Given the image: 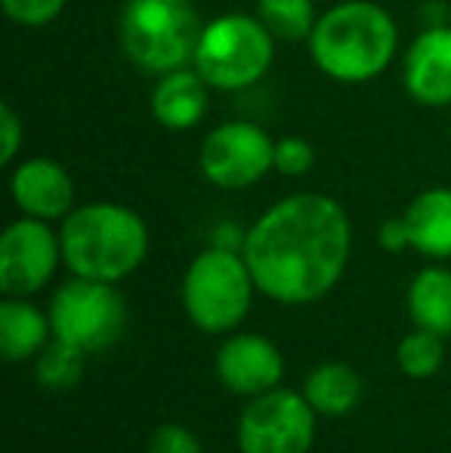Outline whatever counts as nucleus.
Listing matches in <instances>:
<instances>
[{
    "label": "nucleus",
    "mask_w": 451,
    "mask_h": 453,
    "mask_svg": "<svg viewBox=\"0 0 451 453\" xmlns=\"http://www.w3.org/2000/svg\"><path fill=\"white\" fill-rule=\"evenodd\" d=\"M253 274L238 250L198 253L183 274V309L205 334H229L247 318L253 303Z\"/></svg>",
    "instance_id": "nucleus-5"
},
{
    "label": "nucleus",
    "mask_w": 451,
    "mask_h": 453,
    "mask_svg": "<svg viewBox=\"0 0 451 453\" xmlns=\"http://www.w3.org/2000/svg\"><path fill=\"white\" fill-rule=\"evenodd\" d=\"M303 398L319 417H346L362 401V376L343 361H325L303 380Z\"/></svg>",
    "instance_id": "nucleus-17"
},
{
    "label": "nucleus",
    "mask_w": 451,
    "mask_h": 453,
    "mask_svg": "<svg viewBox=\"0 0 451 453\" xmlns=\"http://www.w3.org/2000/svg\"><path fill=\"white\" fill-rule=\"evenodd\" d=\"M315 419L303 392L272 388L247 401L238 417V453H309L315 441Z\"/></svg>",
    "instance_id": "nucleus-8"
},
{
    "label": "nucleus",
    "mask_w": 451,
    "mask_h": 453,
    "mask_svg": "<svg viewBox=\"0 0 451 453\" xmlns=\"http://www.w3.org/2000/svg\"><path fill=\"white\" fill-rule=\"evenodd\" d=\"M10 191L25 216L53 222L74 210V182L62 164L50 157H31L12 170Z\"/></svg>",
    "instance_id": "nucleus-13"
},
{
    "label": "nucleus",
    "mask_w": 451,
    "mask_h": 453,
    "mask_svg": "<svg viewBox=\"0 0 451 453\" xmlns=\"http://www.w3.org/2000/svg\"><path fill=\"white\" fill-rule=\"evenodd\" d=\"M399 47L393 16L371 0H346L325 12L309 35L313 62L340 84H365L386 72Z\"/></svg>",
    "instance_id": "nucleus-3"
},
{
    "label": "nucleus",
    "mask_w": 451,
    "mask_h": 453,
    "mask_svg": "<svg viewBox=\"0 0 451 453\" xmlns=\"http://www.w3.org/2000/svg\"><path fill=\"white\" fill-rule=\"evenodd\" d=\"M50 324L56 340L78 346L84 355L105 352L121 340L127 324V303L109 280L78 278L53 293Z\"/></svg>",
    "instance_id": "nucleus-7"
},
{
    "label": "nucleus",
    "mask_w": 451,
    "mask_h": 453,
    "mask_svg": "<svg viewBox=\"0 0 451 453\" xmlns=\"http://www.w3.org/2000/svg\"><path fill=\"white\" fill-rule=\"evenodd\" d=\"M84 376V352L66 340H50L35 358V380L47 392H68Z\"/></svg>",
    "instance_id": "nucleus-19"
},
{
    "label": "nucleus",
    "mask_w": 451,
    "mask_h": 453,
    "mask_svg": "<svg viewBox=\"0 0 451 453\" xmlns=\"http://www.w3.org/2000/svg\"><path fill=\"white\" fill-rule=\"evenodd\" d=\"M62 263V241L43 219L25 216L0 234V290L6 296H31L43 290Z\"/></svg>",
    "instance_id": "nucleus-10"
},
{
    "label": "nucleus",
    "mask_w": 451,
    "mask_h": 453,
    "mask_svg": "<svg viewBox=\"0 0 451 453\" xmlns=\"http://www.w3.org/2000/svg\"><path fill=\"white\" fill-rule=\"evenodd\" d=\"M198 167L205 180L217 188H247L276 170V142L266 136L263 127L232 120L205 136Z\"/></svg>",
    "instance_id": "nucleus-9"
},
{
    "label": "nucleus",
    "mask_w": 451,
    "mask_h": 453,
    "mask_svg": "<svg viewBox=\"0 0 451 453\" xmlns=\"http://www.w3.org/2000/svg\"><path fill=\"white\" fill-rule=\"evenodd\" d=\"M207 111V81L198 72L176 68L161 74L152 90V114L167 130H192Z\"/></svg>",
    "instance_id": "nucleus-15"
},
{
    "label": "nucleus",
    "mask_w": 451,
    "mask_h": 453,
    "mask_svg": "<svg viewBox=\"0 0 451 453\" xmlns=\"http://www.w3.org/2000/svg\"><path fill=\"white\" fill-rule=\"evenodd\" d=\"M53 324L25 296H6L0 303V352L10 364L37 358L50 342Z\"/></svg>",
    "instance_id": "nucleus-16"
},
{
    "label": "nucleus",
    "mask_w": 451,
    "mask_h": 453,
    "mask_svg": "<svg viewBox=\"0 0 451 453\" xmlns=\"http://www.w3.org/2000/svg\"><path fill=\"white\" fill-rule=\"evenodd\" d=\"M405 90L430 108L451 105V28L433 25L405 53Z\"/></svg>",
    "instance_id": "nucleus-14"
},
{
    "label": "nucleus",
    "mask_w": 451,
    "mask_h": 453,
    "mask_svg": "<svg viewBox=\"0 0 451 453\" xmlns=\"http://www.w3.org/2000/svg\"><path fill=\"white\" fill-rule=\"evenodd\" d=\"M214 367L229 392L245 398L272 392L284 376V358L278 346L260 334H232L223 340Z\"/></svg>",
    "instance_id": "nucleus-12"
},
{
    "label": "nucleus",
    "mask_w": 451,
    "mask_h": 453,
    "mask_svg": "<svg viewBox=\"0 0 451 453\" xmlns=\"http://www.w3.org/2000/svg\"><path fill=\"white\" fill-rule=\"evenodd\" d=\"M0 6L12 22L25 25V28H41L59 16L66 0H0Z\"/></svg>",
    "instance_id": "nucleus-23"
},
{
    "label": "nucleus",
    "mask_w": 451,
    "mask_h": 453,
    "mask_svg": "<svg viewBox=\"0 0 451 453\" xmlns=\"http://www.w3.org/2000/svg\"><path fill=\"white\" fill-rule=\"evenodd\" d=\"M272 56V31L260 19L229 12L205 25L192 65L214 90H245L269 72Z\"/></svg>",
    "instance_id": "nucleus-6"
},
{
    "label": "nucleus",
    "mask_w": 451,
    "mask_h": 453,
    "mask_svg": "<svg viewBox=\"0 0 451 453\" xmlns=\"http://www.w3.org/2000/svg\"><path fill=\"white\" fill-rule=\"evenodd\" d=\"M315 167V149L300 136H284L276 142V170L282 176H307Z\"/></svg>",
    "instance_id": "nucleus-22"
},
{
    "label": "nucleus",
    "mask_w": 451,
    "mask_h": 453,
    "mask_svg": "<svg viewBox=\"0 0 451 453\" xmlns=\"http://www.w3.org/2000/svg\"><path fill=\"white\" fill-rule=\"evenodd\" d=\"M408 318L415 327L433 330L439 336H451V272L442 265H430L415 274L408 287Z\"/></svg>",
    "instance_id": "nucleus-18"
},
{
    "label": "nucleus",
    "mask_w": 451,
    "mask_h": 453,
    "mask_svg": "<svg viewBox=\"0 0 451 453\" xmlns=\"http://www.w3.org/2000/svg\"><path fill=\"white\" fill-rule=\"evenodd\" d=\"M145 453H205L198 435H195L189 426L180 423H164L152 432L149 444H145Z\"/></svg>",
    "instance_id": "nucleus-24"
},
{
    "label": "nucleus",
    "mask_w": 451,
    "mask_h": 453,
    "mask_svg": "<svg viewBox=\"0 0 451 453\" xmlns=\"http://www.w3.org/2000/svg\"><path fill=\"white\" fill-rule=\"evenodd\" d=\"M62 263L78 278L118 280L130 278L149 257V226L143 216L121 203H84L62 219Z\"/></svg>",
    "instance_id": "nucleus-2"
},
{
    "label": "nucleus",
    "mask_w": 451,
    "mask_h": 453,
    "mask_svg": "<svg viewBox=\"0 0 451 453\" xmlns=\"http://www.w3.org/2000/svg\"><path fill=\"white\" fill-rule=\"evenodd\" d=\"M353 226L334 197L303 191L272 203L245 234L247 269L263 296L307 305L338 287L346 272Z\"/></svg>",
    "instance_id": "nucleus-1"
},
{
    "label": "nucleus",
    "mask_w": 451,
    "mask_h": 453,
    "mask_svg": "<svg viewBox=\"0 0 451 453\" xmlns=\"http://www.w3.org/2000/svg\"><path fill=\"white\" fill-rule=\"evenodd\" d=\"M260 22L272 31V37L282 41H303L315 28V6L313 0H257Z\"/></svg>",
    "instance_id": "nucleus-21"
},
{
    "label": "nucleus",
    "mask_w": 451,
    "mask_h": 453,
    "mask_svg": "<svg viewBox=\"0 0 451 453\" xmlns=\"http://www.w3.org/2000/svg\"><path fill=\"white\" fill-rule=\"evenodd\" d=\"M386 253L415 247L430 259H451V188H427L399 219H386L377 232Z\"/></svg>",
    "instance_id": "nucleus-11"
},
{
    "label": "nucleus",
    "mask_w": 451,
    "mask_h": 453,
    "mask_svg": "<svg viewBox=\"0 0 451 453\" xmlns=\"http://www.w3.org/2000/svg\"><path fill=\"white\" fill-rule=\"evenodd\" d=\"M201 16L192 0H124L118 41L124 56L149 74H167L195 59Z\"/></svg>",
    "instance_id": "nucleus-4"
},
{
    "label": "nucleus",
    "mask_w": 451,
    "mask_h": 453,
    "mask_svg": "<svg viewBox=\"0 0 451 453\" xmlns=\"http://www.w3.org/2000/svg\"><path fill=\"white\" fill-rule=\"evenodd\" d=\"M0 136H4V145H0V164H10L16 157L19 145H22V120H19L16 108L10 102L0 105Z\"/></svg>",
    "instance_id": "nucleus-25"
},
{
    "label": "nucleus",
    "mask_w": 451,
    "mask_h": 453,
    "mask_svg": "<svg viewBox=\"0 0 451 453\" xmlns=\"http://www.w3.org/2000/svg\"><path fill=\"white\" fill-rule=\"evenodd\" d=\"M442 361H446V336L433 330L415 327L396 346V364L408 380H430L442 370Z\"/></svg>",
    "instance_id": "nucleus-20"
}]
</instances>
